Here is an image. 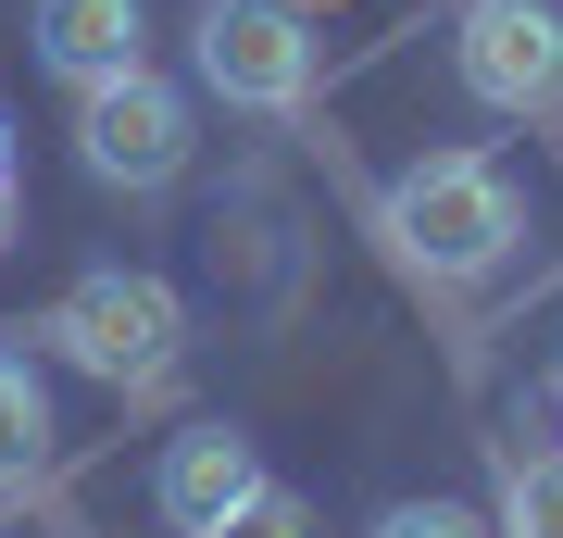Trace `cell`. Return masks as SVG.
<instances>
[{
	"label": "cell",
	"mask_w": 563,
	"mask_h": 538,
	"mask_svg": "<svg viewBox=\"0 0 563 538\" xmlns=\"http://www.w3.org/2000/svg\"><path fill=\"white\" fill-rule=\"evenodd\" d=\"M38 463H51V388L25 351H0V488H25Z\"/></svg>",
	"instance_id": "cell-8"
},
{
	"label": "cell",
	"mask_w": 563,
	"mask_h": 538,
	"mask_svg": "<svg viewBox=\"0 0 563 538\" xmlns=\"http://www.w3.org/2000/svg\"><path fill=\"white\" fill-rule=\"evenodd\" d=\"M251 488H263V451L239 426H188V439H163V463H151V514L176 538H213Z\"/></svg>",
	"instance_id": "cell-6"
},
{
	"label": "cell",
	"mask_w": 563,
	"mask_h": 538,
	"mask_svg": "<svg viewBox=\"0 0 563 538\" xmlns=\"http://www.w3.org/2000/svg\"><path fill=\"white\" fill-rule=\"evenodd\" d=\"M38 63L51 76H76V88H101L125 76V63H151V25H139V0H38Z\"/></svg>",
	"instance_id": "cell-7"
},
{
	"label": "cell",
	"mask_w": 563,
	"mask_h": 538,
	"mask_svg": "<svg viewBox=\"0 0 563 538\" xmlns=\"http://www.w3.org/2000/svg\"><path fill=\"white\" fill-rule=\"evenodd\" d=\"M213 538H313V501H301V488H276V476H263V488H251V501H239V514H225Z\"/></svg>",
	"instance_id": "cell-10"
},
{
	"label": "cell",
	"mask_w": 563,
	"mask_h": 538,
	"mask_svg": "<svg viewBox=\"0 0 563 538\" xmlns=\"http://www.w3.org/2000/svg\"><path fill=\"white\" fill-rule=\"evenodd\" d=\"M451 76H463L476 113H514V125L563 113V0H463Z\"/></svg>",
	"instance_id": "cell-5"
},
{
	"label": "cell",
	"mask_w": 563,
	"mask_h": 538,
	"mask_svg": "<svg viewBox=\"0 0 563 538\" xmlns=\"http://www.w3.org/2000/svg\"><path fill=\"white\" fill-rule=\"evenodd\" d=\"M501 538H563V451H526L501 476V514H488Z\"/></svg>",
	"instance_id": "cell-9"
},
{
	"label": "cell",
	"mask_w": 563,
	"mask_h": 538,
	"mask_svg": "<svg viewBox=\"0 0 563 538\" xmlns=\"http://www.w3.org/2000/svg\"><path fill=\"white\" fill-rule=\"evenodd\" d=\"M0 163H13V125H0Z\"/></svg>",
	"instance_id": "cell-13"
},
{
	"label": "cell",
	"mask_w": 563,
	"mask_h": 538,
	"mask_svg": "<svg viewBox=\"0 0 563 538\" xmlns=\"http://www.w3.org/2000/svg\"><path fill=\"white\" fill-rule=\"evenodd\" d=\"M188 63L225 113H301L313 100V25L301 0H201L188 13Z\"/></svg>",
	"instance_id": "cell-4"
},
{
	"label": "cell",
	"mask_w": 563,
	"mask_h": 538,
	"mask_svg": "<svg viewBox=\"0 0 563 538\" xmlns=\"http://www.w3.org/2000/svg\"><path fill=\"white\" fill-rule=\"evenodd\" d=\"M76 151H88V176H101V188L151 200V188H176V176H188V151H201V113H188V88H176V76L125 63V76L76 88Z\"/></svg>",
	"instance_id": "cell-3"
},
{
	"label": "cell",
	"mask_w": 563,
	"mask_h": 538,
	"mask_svg": "<svg viewBox=\"0 0 563 538\" xmlns=\"http://www.w3.org/2000/svg\"><path fill=\"white\" fill-rule=\"evenodd\" d=\"M13 226H25V188H13V163H0V251H13Z\"/></svg>",
	"instance_id": "cell-12"
},
{
	"label": "cell",
	"mask_w": 563,
	"mask_h": 538,
	"mask_svg": "<svg viewBox=\"0 0 563 538\" xmlns=\"http://www.w3.org/2000/svg\"><path fill=\"white\" fill-rule=\"evenodd\" d=\"M38 339L76 363V376H101V388H163L176 351H188V300L163 288L151 263H101V276H76L51 300Z\"/></svg>",
	"instance_id": "cell-2"
},
{
	"label": "cell",
	"mask_w": 563,
	"mask_h": 538,
	"mask_svg": "<svg viewBox=\"0 0 563 538\" xmlns=\"http://www.w3.org/2000/svg\"><path fill=\"white\" fill-rule=\"evenodd\" d=\"M376 538H501V526L463 514V501H401V514H376Z\"/></svg>",
	"instance_id": "cell-11"
},
{
	"label": "cell",
	"mask_w": 563,
	"mask_h": 538,
	"mask_svg": "<svg viewBox=\"0 0 563 538\" xmlns=\"http://www.w3.org/2000/svg\"><path fill=\"white\" fill-rule=\"evenodd\" d=\"M388 239H401V263L426 288H476V276L514 263L526 200H514V176L488 151H426V163L388 176Z\"/></svg>",
	"instance_id": "cell-1"
}]
</instances>
